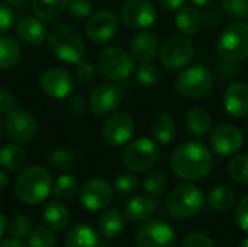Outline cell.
<instances>
[{
    "label": "cell",
    "instance_id": "cell-5",
    "mask_svg": "<svg viewBox=\"0 0 248 247\" xmlns=\"http://www.w3.org/2000/svg\"><path fill=\"white\" fill-rule=\"evenodd\" d=\"M217 54L225 63H238L248 57V23L228 25L217 41Z\"/></svg>",
    "mask_w": 248,
    "mask_h": 247
},
{
    "label": "cell",
    "instance_id": "cell-18",
    "mask_svg": "<svg viewBox=\"0 0 248 247\" xmlns=\"http://www.w3.org/2000/svg\"><path fill=\"white\" fill-rule=\"evenodd\" d=\"M209 143L215 153L221 156H231L243 147L244 135L237 127L224 124L212 131Z\"/></svg>",
    "mask_w": 248,
    "mask_h": 247
},
{
    "label": "cell",
    "instance_id": "cell-44",
    "mask_svg": "<svg viewBox=\"0 0 248 247\" xmlns=\"http://www.w3.org/2000/svg\"><path fill=\"white\" fill-rule=\"evenodd\" d=\"M182 247H217L214 240L205 233H190L183 240Z\"/></svg>",
    "mask_w": 248,
    "mask_h": 247
},
{
    "label": "cell",
    "instance_id": "cell-37",
    "mask_svg": "<svg viewBox=\"0 0 248 247\" xmlns=\"http://www.w3.org/2000/svg\"><path fill=\"white\" fill-rule=\"evenodd\" d=\"M74 154L71 150L65 148V147H60L55 148L49 153L48 162L51 165L52 169L55 170H68L74 166Z\"/></svg>",
    "mask_w": 248,
    "mask_h": 247
},
{
    "label": "cell",
    "instance_id": "cell-24",
    "mask_svg": "<svg viewBox=\"0 0 248 247\" xmlns=\"http://www.w3.org/2000/svg\"><path fill=\"white\" fill-rule=\"evenodd\" d=\"M64 247H100V239L93 227L76 224L68 230Z\"/></svg>",
    "mask_w": 248,
    "mask_h": 247
},
{
    "label": "cell",
    "instance_id": "cell-38",
    "mask_svg": "<svg viewBox=\"0 0 248 247\" xmlns=\"http://www.w3.org/2000/svg\"><path fill=\"white\" fill-rule=\"evenodd\" d=\"M135 77L142 86H155L161 79L160 70L151 63H141L135 68Z\"/></svg>",
    "mask_w": 248,
    "mask_h": 247
},
{
    "label": "cell",
    "instance_id": "cell-28",
    "mask_svg": "<svg viewBox=\"0 0 248 247\" xmlns=\"http://www.w3.org/2000/svg\"><path fill=\"white\" fill-rule=\"evenodd\" d=\"M28 160L25 148L19 143H9L0 148V166L10 172L20 170Z\"/></svg>",
    "mask_w": 248,
    "mask_h": 247
},
{
    "label": "cell",
    "instance_id": "cell-6",
    "mask_svg": "<svg viewBox=\"0 0 248 247\" xmlns=\"http://www.w3.org/2000/svg\"><path fill=\"white\" fill-rule=\"evenodd\" d=\"M214 89V74L202 64L192 66L179 73L176 79V90L185 99H201Z\"/></svg>",
    "mask_w": 248,
    "mask_h": 247
},
{
    "label": "cell",
    "instance_id": "cell-14",
    "mask_svg": "<svg viewBox=\"0 0 248 247\" xmlns=\"http://www.w3.org/2000/svg\"><path fill=\"white\" fill-rule=\"evenodd\" d=\"M113 197L112 186L108 181L102 178H93L86 181L78 192L81 205L89 211H102L105 210Z\"/></svg>",
    "mask_w": 248,
    "mask_h": 247
},
{
    "label": "cell",
    "instance_id": "cell-32",
    "mask_svg": "<svg viewBox=\"0 0 248 247\" xmlns=\"http://www.w3.org/2000/svg\"><path fill=\"white\" fill-rule=\"evenodd\" d=\"M208 204L214 211L224 213L234 207L235 204V192L230 186H217L208 195Z\"/></svg>",
    "mask_w": 248,
    "mask_h": 247
},
{
    "label": "cell",
    "instance_id": "cell-25",
    "mask_svg": "<svg viewBox=\"0 0 248 247\" xmlns=\"http://www.w3.org/2000/svg\"><path fill=\"white\" fill-rule=\"evenodd\" d=\"M42 218L52 231H64L70 224V211L57 201H49L42 210Z\"/></svg>",
    "mask_w": 248,
    "mask_h": 247
},
{
    "label": "cell",
    "instance_id": "cell-19",
    "mask_svg": "<svg viewBox=\"0 0 248 247\" xmlns=\"http://www.w3.org/2000/svg\"><path fill=\"white\" fill-rule=\"evenodd\" d=\"M222 103L228 115L234 118L248 116V86L246 83L237 82L227 86Z\"/></svg>",
    "mask_w": 248,
    "mask_h": 247
},
{
    "label": "cell",
    "instance_id": "cell-8",
    "mask_svg": "<svg viewBox=\"0 0 248 247\" xmlns=\"http://www.w3.org/2000/svg\"><path fill=\"white\" fill-rule=\"evenodd\" d=\"M97 67L99 71L110 82H124L135 71L132 55L119 47L103 49L99 54Z\"/></svg>",
    "mask_w": 248,
    "mask_h": 247
},
{
    "label": "cell",
    "instance_id": "cell-20",
    "mask_svg": "<svg viewBox=\"0 0 248 247\" xmlns=\"http://www.w3.org/2000/svg\"><path fill=\"white\" fill-rule=\"evenodd\" d=\"M17 36L31 45H41L48 39V29L42 19L33 16H22L16 20Z\"/></svg>",
    "mask_w": 248,
    "mask_h": 247
},
{
    "label": "cell",
    "instance_id": "cell-45",
    "mask_svg": "<svg viewBox=\"0 0 248 247\" xmlns=\"http://www.w3.org/2000/svg\"><path fill=\"white\" fill-rule=\"evenodd\" d=\"M235 221L246 233H248V195L243 197L235 210Z\"/></svg>",
    "mask_w": 248,
    "mask_h": 247
},
{
    "label": "cell",
    "instance_id": "cell-9",
    "mask_svg": "<svg viewBox=\"0 0 248 247\" xmlns=\"http://www.w3.org/2000/svg\"><path fill=\"white\" fill-rule=\"evenodd\" d=\"M195 55V48L186 36L169 38L160 49V61L169 71H177L190 64Z\"/></svg>",
    "mask_w": 248,
    "mask_h": 247
},
{
    "label": "cell",
    "instance_id": "cell-13",
    "mask_svg": "<svg viewBox=\"0 0 248 247\" xmlns=\"http://www.w3.org/2000/svg\"><path fill=\"white\" fill-rule=\"evenodd\" d=\"M121 19L126 28L141 31L155 22L157 10L150 0H126L121 9Z\"/></svg>",
    "mask_w": 248,
    "mask_h": 247
},
{
    "label": "cell",
    "instance_id": "cell-39",
    "mask_svg": "<svg viewBox=\"0 0 248 247\" xmlns=\"http://www.w3.org/2000/svg\"><path fill=\"white\" fill-rule=\"evenodd\" d=\"M32 230V224L29 221V218L23 214H17L15 215L10 223H9V233L12 237L15 239H23L28 237V234Z\"/></svg>",
    "mask_w": 248,
    "mask_h": 247
},
{
    "label": "cell",
    "instance_id": "cell-35",
    "mask_svg": "<svg viewBox=\"0 0 248 247\" xmlns=\"http://www.w3.org/2000/svg\"><path fill=\"white\" fill-rule=\"evenodd\" d=\"M169 185V179L166 176L164 172L161 170H151L147 173V176L144 178V189L147 194H150L151 197H160L161 194H164V191L167 189Z\"/></svg>",
    "mask_w": 248,
    "mask_h": 247
},
{
    "label": "cell",
    "instance_id": "cell-26",
    "mask_svg": "<svg viewBox=\"0 0 248 247\" xmlns=\"http://www.w3.org/2000/svg\"><path fill=\"white\" fill-rule=\"evenodd\" d=\"M202 13L195 6H183L174 17L176 28L185 35H195L202 28Z\"/></svg>",
    "mask_w": 248,
    "mask_h": 247
},
{
    "label": "cell",
    "instance_id": "cell-50",
    "mask_svg": "<svg viewBox=\"0 0 248 247\" xmlns=\"http://www.w3.org/2000/svg\"><path fill=\"white\" fill-rule=\"evenodd\" d=\"M186 0H158L163 9L166 10H179L185 6Z\"/></svg>",
    "mask_w": 248,
    "mask_h": 247
},
{
    "label": "cell",
    "instance_id": "cell-52",
    "mask_svg": "<svg viewBox=\"0 0 248 247\" xmlns=\"http://www.w3.org/2000/svg\"><path fill=\"white\" fill-rule=\"evenodd\" d=\"M4 1L9 6H13V7H25L29 3H32V0H4Z\"/></svg>",
    "mask_w": 248,
    "mask_h": 247
},
{
    "label": "cell",
    "instance_id": "cell-40",
    "mask_svg": "<svg viewBox=\"0 0 248 247\" xmlns=\"http://www.w3.org/2000/svg\"><path fill=\"white\" fill-rule=\"evenodd\" d=\"M221 7L231 17H248V0H221Z\"/></svg>",
    "mask_w": 248,
    "mask_h": 247
},
{
    "label": "cell",
    "instance_id": "cell-11",
    "mask_svg": "<svg viewBox=\"0 0 248 247\" xmlns=\"http://www.w3.org/2000/svg\"><path fill=\"white\" fill-rule=\"evenodd\" d=\"M74 77L61 67H51L39 77L41 90L51 99H68L74 92Z\"/></svg>",
    "mask_w": 248,
    "mask_h": 247
},
{
    "label": "cell",
    "instance_id": "cell-4",
    "mask_svg": "<svg viewBox=\"0 0 248 247\" xmlns=\"http://www.w3.org/2000/svg\"><path fill=\"white\" fill-rule=\"evenodd\" d=\"M203 192L190 182L176 185L167 197V211L173 218L186 220L198 214L203 207Z\"/></svg>",
    "mask_w": 248,
    "mask_h": 247
},
{
    "label": "cell",
    "instance_id": "cell-31",
    "mask_svg": "<svg viewBox=\"0 0 248 247\" xmlns=\"http://www.w3.org/2000/svg\"><path fill=\"white\" fill-rule=\"evenodd\" d=\"M70 0H32V10L42 20L60 17L68 7Z\"/></svg>",
    "mask_w": 248,
    "mask_h": 247
},
{
    "label": "cell",
    "instance_id": "cell-51",
    "mask_svg": "<svg viewBox=\"0 0 248 247\" xmlns=\"http://www.w3.org/2000/svg\"><path fill=\"white\" fill-rule=\"evenodd\" d=\"M0 247H28L20 239H9V240H1Z\"/></svg>",
    "mask_w": 248,
    "mask_h": 247
},
{
    "label": "cell",
    "instance_id": "cell-58",
    "mask_svg": "<svg viewBox=\"0 0 248 247\" xmlns=\"http://www.w3.org/2000/svg\"><path fill=\"white\" fill-rule=\"evenodd\" d=\"M113 1H118V0H113Z\"/></svg>",
    "mask_w": 248,
    "mask_h": 247
},
{
    "label": "cell",
    "instance_id": "cell-47",
    "mask_svg": "<svg viewBox=\"0 0 248 247\" xmlns=\"http://www.w3.org/2000/svg\"><path fill=\"white\" fill-rule=\"evenodd\" d=\"M202 17H203V22H205L208 26L217 28V26H219L221 22H222V12H221L219 7L209 4V6H206V9H205Z\"/></svg>",
    "mask_w": 248,
    "mask_h": 247
},
{
    "label": "cell",
    "instance_id": "cell-3",
    "mask_svg": "<svg viewBox=\"0 0 248 247\" xmlns=\"http://www.w3.org/2000/svg\"><path fill=\"white\" fill-rule=\"evenodd\" d=\"M52 54L67 64H77L84 60L86 44L80 32L67 23L55 25L48 33Z\"/></svg>",
    "mask_w": 248,
    "mask_h": 247
},
{
    "label": "cell",
    "instance_id": "cell-59",
    "mask_svg": "<svg viewBox=\"0 0 248 247\" xmlns=\"http://www.w3.org/2000/svg\"><path fill=\"white\" fill-rule=\"evenodd\" d=\"M125 247H128V246H125Z\"/></svg>",
    "mask_w": 248,
    "mask_h": 247
},
{
    "label": "cell",
    "instance_id": "cell-23",
    "mask_svg": "<svg viewBox=\"0 0 248 247\" xmlns=\"http://www.w3.org/2000/svg\"><path fill=\"white\" fill-rule=\"evenodd\" d=\"M99 231L106 239H116L124 233L125 229V215L118 208L105 210L97 220Z\"/></svg>",
    "mask_w": 248,
    "mask_h": 247
},
{
    "label": "cell",
    "instance_id": "cell-56",
    "mask_svg": "<svg viewBox=\"0 0 248 247\" xmlns=\"http://www.w3.org/2000/svg\"><path fill=\"white\" fill-rule=\"evenodd\" d=\"M3 131H4V127H3V124H1V121H0V143H1V137H3Z\"/></svg>",
    "mask_w": 248,
    "mask_h": 247
},
{
    "label": "cell",
    "instance_id": "cell-12",
    "mask_svg": "<svg viewBox=\"0 0 248 247\" xmlns=\"http://www.w3.org/2000/svg\"><path fill=\"white\" fill-rule=\"evenodd\" d=\"M4 131L12 141L23 144L29 143L36 135L38 124L31 112L20 108H13L9 114H6Z\"/></svg>",
    "mask_w": 248,
    "mask_h": 247
},
{
    "label": "cell",
    "instance_id": "cell-41",
    "mask_svg": "<svg viewBox=\"0 0 248 247\" xmlns=\"http://www.w3.org/2000/svg\"><path fill=\"white\" fill-rule=\"evenodd\" d=\"M115 189L121 195L134 194L138 189V179L132 173H122L115 179Z\"/></svg>",
    "mask_w": 248,
    "mask_h": 247
},
{
    "label": "cell",
    "instance_id": "cell-54",
    "mask_svg": "<svg viewBox=\"0 0 248 247\" xmlns=\"http://www.w3.org/2000/svg\"><path fill=\"white\" fill-rule=\"evenodd\" d=\"M7 183H9V178L6 175V172L0 170V191H3L7 186Z\"/></svg>",
    "mask_w": 248,
    "mask_h": 247
},
{
    "label": "cell",
    "instance_id": "cell-34",
    "mask_svg": "<svg viewBox=\"0 0 248 247\" xmlns=\"http://www.w3.org/2000/svg\"><path fill=\"white\" fill-rule=\"evenodd\" d=\"M28 247H55L57 237L54 231L46 226H36L26 237Z\"/></svg>",
    "mask_w": 248,
    "mask_h": 247
},
{
    "label": "cell",
    "instance_id": "cell-49",
    "mask_svg": "<svg viewBox=\"0 0 248 247\" xmlns=\"http://www.w3.org/2000/svg\"><path fill=\"white\" fill-rule=\"evenodd\" d=\"M15 106V96L6 89H0V114H9Z\"/></svg>",
    "mask_w": 248,
    "mask_h": 247
},
{
    "label": "cell",
    "instance_id": "cell-27",
    "mask_svg": "<svg viewBox=\"0 0 248 247\" xmlns=\"http://www.w3.org/2000/svg\"><path fill=\"white\" fill-rule=\"evenodd\" d=\"M186 128L195 137H205L212 128L211 114L202 106H195L189 109L186 114Z\"/></svg>",
    "mask_w": 248,
    "mask_h": 247
},
{
    "label": "cell",
    "instance_id": "cell-15",
    "mask_svg": "<svg viewBox=\"0 0 248 247\" xmlns=\"http://www.w3.org/2000/svg\"><path fill=\"white\" fill-rule=\"evenodd\" d=\"M137 247H176V234L164 221H148L137 231Z\"/></svg>",
    "mask_w": 248,
    "mask_h": 247
},
{
    "label": "cell",
    "instance_id": "cell-17",
    "mask_svg": "<svg viewBox=\"0 0 248 247\" xmlns=\"http://www.w3.org/2000/svg\"><path fill=\"white\" fill-rule=\"evenodd\" d=\"M124 92L116 83H100L89 96V108L96 115H106L113 112L122 102Z\"/></svg>",
    "mask_w": 248,
    "mask_h": 247
},
{
    "label": "cell",
    "instance_id": "cell-22",
    "mask_svg": "<svg viewBox=\"0 0 248 247\" xmlns=\"http://www.w3.org/2000/svg\"><path fill=\"white\" fill-rule=\"evenodd\" d=\"M155 213V202L148 197H134L124 207V215L131 223H145Z\"/></svg>",
    "mask_w": 248,
    "mask_h": 247
},
{
    "label": "cell",
    "instance_id": "cell-7",
    "mask_svg": "<svg viewBox=\"0 0 248 247\" xmlns=\"http://www.w3.org/2000/svg\"><path fill=\"white\" fill-rule=\"evenodd\" d=\"M160 160V147L151 138H137L131 141L122 154V163L135 173L150 170Z\"/></svg>",
    "mask_w": 248,
    "mask_h": 247
},
{
    "label": "cell",
    "instance_id": "cell-46",
    "mask_svg": "<svg viewBox=\"0 0 248 247\" xmlns=\"http://www.w3.org/2000/svg\"><path fill=\"white\" fill-rule=\"evenodd\" d=\"M13 25V12L6 1L0 0V35H4Z\"/></svg>",
    "mask_w": 248,
    "mask_h": 247
},
{
    "label": "cell",
    "instance_id": "cell-43",
    "mask_svg": "<svg viewBox=\"0 0 248 247\" xmlns=\"http://www.w3.org/2000/svg\"><path fill=\"white\" fill-rule=\"evenodd\" d=\"M76 79L80 83L89 84L96 79V67L93 66V63L81 60L80 63L76 64Z\"/></svg>",
    "mask_w": 248,
    "mask_h": 247
},
{
    "label": "cell",
    "instance_id": "cell-48",
    "mask_svg": "<svg viewBox=\"0 0 248 247\" xmlns=\"http://www.w3.org/2000/svg\"><path fill=\"white\" fill-rule=\"evenodd\" d=\"M87 103L81 96H70L68 102H67V109L70 111V114H73L74 116H80L86 112L87 109Z\"/></svg>",
    "mask_w": 248,
    "mask_h": 247
},
{
    "label": "cell",
    "instance_id": "cell-36",
    "mask_svg": "<svg viewBox=\"0 0 248 247\" xmlns=\"http://www.w3.org/2000/svg\"><path fill=\"white\" fill-rule=\"evenodd\" d=\"M228 173L235 182L248 185V154H235L228 162Z\"/></svg>",
    "mask_w": 248,
    "mask_h": 247
},
{
    "label": "cell",
    "instance_id": "cell-1",
    "mask_svg": "<svg viewBox=\"0 0 248 247\" xmlns=\"http://www.w3.org/2000/svg\"><path fill=\"white\" fill-rule=\"evenodd\" d=\"M211 150L198 141H185L174 148L170 157V166L174 175L186 181H199L209 175L212 169Z\"/></svg>",
    "mask_w": 248,
    "mask_h": 247
},
{
    "label": "cell",
    "instance_id": "cell-55",
    "mask_svg": "<svg viewBox=\"0 0 248 247\" xmlns=\"http://www.w3.org/2000/svg\"><path fill=\"white\" fill-rule=\"evenodd\" d=\"M196 6H209V4H212L214 3V0H192Z\"/></svg>",
    "mask_w": 248,
    "mask_h": 247
},
{
    "label": "cell",
    "instance_id": "cell-30",
    "mask_svg": "<svg viewBox=\"0 0 248 247\" xmlns=\"http://www.w3.org/2000/svg\"><path fill=\"white\" fill-rule=\"evenodd\" d=\"M22 48L17 39L7 35H0V68L7 70L16 66L20 60Z\"/></svg>",
    "mask_w": 248,
    "mask_h": 247
},
{
    "label": "cell",
    "instance_id": "cell-29",
    "mask_svg": "<svg viewBox=\"0 0 248 247\" xmlns=\"http://www.w3.org/2000/svg\"><path fill=\"white\" fill-rule=\"evenodd\" d=\"M177 132V127L171 115L158 114L151 122V134L160 144H170Z\"/></svg>",
    "mask_w": 248,
    "mask_h": 247
},
{
    "label": "cell",
    "instance_id": "cell-2",
    "mask_svg": "<svg viewBox=\"0 0 248 247\" xmlns=\"http://www.w3.org/2000/svg\"><path fill=\"white\" fill-rule=\"evenodd\" d=\"M52 189L51 173L42 166H29L23 169L15 183L16 197L28 205H35L46 199Z\"/></svg>",
    "mask_w": 248,
    "mask_h": 247
},
{
    "label": "cell",
    "instance_id": "cell-33",
    "mask_svg": "<svg viewBox=\"0 0 248 247\" xmlns=\"http://www.w3.org/2000/svg\"><path fill=\"white\" fill-rule=\"evenodd\" d=\"M52 192H54L55 198L60 201L71 199L78 192V182L73 175L64 173L57 178V181L52 186Z\"/></svg>",
    "mask_w": 248,
    "mask_h": 247
},
{
    "label": "cell",
    "instance_id": "cell-16",
    "mask_svg": "<svg viewBox=\"0 0 248 247\" xmlns=\"http://www.w3.org/2000/svg\"><path fill=\"white\" fill-rule=\"evenodd\" d=\"M119 29V19L112 10H100L90 16L86 23V35L94 44L110 41Z\"/></svg>",
    "mask_w": 248,
    "mask_h": 247
},
{
    "label": "cell",
    "instance_id": "cell-21",
    "mask_svg": "<svg viewBox=\"0 0 248 247\" xmlns=\"http://www.w3.org/2000/svg\"><path fill=\"white\" fill-rule=\"evenodd\" d=\"M158 48L157 36L147 31L137 33L129 44L131 55L138 63H151L158 54Z\"/></svg>",
    "mask_w": 248,
    "mask_h": 247
},
{
    "label": "cell",
    "instance_id": "cell-53",
    "mask_svg": "<svg viewBox=\"0 0 248 247\" xmlns=\"http://www.w3.org/2000/svg\"><path fill=\"white\" fill-rule=\"evenodd\" d=\"M6 229H7V220H6L4 214L0 213V239H1V236L4 234Z\"/></svg>",
    "mask_w": 248,
    "mask_h": 247
},
{
    "label": "cell",
    "instance_id": "cell-10",
    "mask_svg": "<svg viewBox=\"0 0 248 247\" xmlns=\"http://www.w3.org/2000/svg\"><path fill=\"white\" fill-rule=\"evenodd\" d=\"M135 131L134 116L126 111H118L109 115L102 127L103 140L113 147H119L126 144Z\"/></svg>",
    "mask_w": 248,
    "mask_h": 247
},
{
    "label": "cell",
    "instance_id": "cell-42",
    "mask_svg": "<svg viewBox=\"0 0 248 247\" xmlns=\"http://www.w3.org/2000/svg\"><path fill=\"white\" fill-rule=\"evenodd\" d=\"M68 12L74 19H86L93 12V4L90 0H70L68 3Z\"/></svg>",
    "mask_w": 248,
    "mask_h": 247
},
{
    "label": "cell",
    "instance_id": "cell-57",
    "mask_svg": "<svg viewBox=\"0 0 248 247\" xmlns=\"http://www.w3.org/2000/svg\"><path fill=\"white\" fill-rule=\"evenodd\" d=\"M238 247H248V237L247 239H244V240H243V243H241Z\"/></svg>",
    "mask_w": 248,
    "mask_h": 247
}]
</instances>
